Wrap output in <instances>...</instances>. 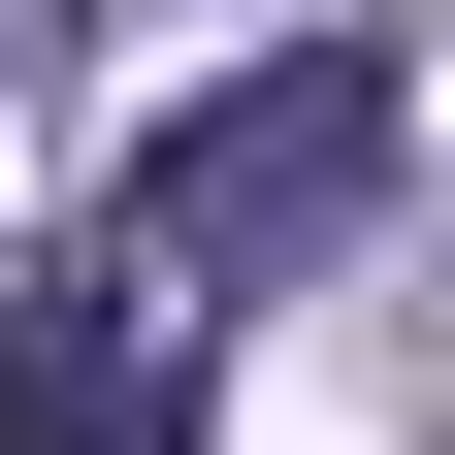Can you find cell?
<instances>
[{"label": "cell", "mask_w": 455, "mask_h": 455, "mask_svg": "<svg viewBox=\"0 0 455 455\" xmlns=\"http://www.w3.org/2000/svg\"><path fill=\"white\" fill-rule=\"evenodd\" d=\"M390 131H423V98H390V33H260L228 98H163V131H131V196H98V260H131L163 325H228V293H293L325 228L390 196Z\"/></svg>", "instance_id": "1"}, {"label": "cell", "mask_w": 455, "mask_h": 455, "mask_svg": "<svg viewBox=\"0 0 455 455\" xmlns=\"http://www.w3.org/2000/svg\"><path fill=\"white\" fill-rule=\"evenodd\" d=\"M196 358L228 325H163L131 260H33L0 293V455H196Z\"/></svg>", "instance_id": "2"}, {"label": "cell", "mask_w": 455, "mask_h": 455, "mask_svg": "<svg viewBox=\"0 0 455 455\" xmlns=\"http://www.w3.org/2000/svg\"><path fill=\"white\" fill-rule=\"evenodd\" d=\"M98 33H131V0H98Z\"/></svg>", "instance_id": "3"}]
</instances>
